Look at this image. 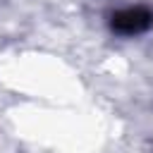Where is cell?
Returning <instances> with one entry per match:
<instances>
[{"label": "cell", "instance_id": "6da1fadb", "mask_svg": "<svg viewBox=\"0 0 153 153\" xmlns=\"http://www.w3.org/2000/svg\"><path fill=\"white\" fill-rule=\"evenodd\" d=\"M153 26V12L148 7H124L110 17V29L122 36H136Z\"/></svg>", "mask_w": 153, "mask_h": 153}]
</instances>
